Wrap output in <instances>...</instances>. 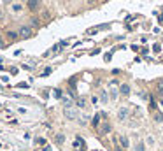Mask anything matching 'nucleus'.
I'll return each instance as SVG.
<instances>
[{
	"instance_id": "24",
	"label": "nucleus",
	"mask_w": 163,
	"mask_h": 151,
	"mask_svg": "<svg viewBox=\"0 0 163 151\" xmlns=\"http://www.w3.org/2000/svg\"><path fill=\"white\" fill-rule=\"evenodd\" d=\"M76 151H77V149H76ZM81 151H83V149H81Z\"/></svg>"
},
{
	"instance_id": "4",
	"label": "nucleus",
	"mask_w": 163,
	"mask_h": 151,
	"mask_svg": "<svg viewBox=\"0 0 163 151\" xmlns=\"http://www.w3.org/2000/svg\"><path fill=\"white\" fill-rule=\"evenodd\" d=\"M118 118H119L121 121H125V120L128 118V109H126V107H123V109H119V114H118Z\"/></svg>"
},
{
	"instance_id": "10",
	"label": "nucleus",
	"mask_w": 163,
	"mask_h": 151,
	"mask_svg": "<svg viewBox=\"0 0 163 151\" xmlns=\"http://www.w3.org/2000/svg\"><path fill=\"white\" fill-rule=\"evenodd\" d=\"M83 146H84V141H83L81 137H77V139H76V142H74V148L77 149V148H83Z\"/></svg>"
},
{
	"instance_id": "13",
	"label": "nucleus",
	"mask_w": 163,
	"mask_h": 151,
	"mask_svg": "<svg viewBox=\"0 0 163 151\" xmlns=\"http://www.w3.org/2000/svg\"><path fill=\"white\" fill-rule=\"evenodd\" d=\"M63 141H65V135H63V134H58V135H56V142H58V144H63Z\"/></svg>"
},
{
	"instance_id": "1",
	"label": "nucleus",
	"mask_w": 163,
	"mask_h": 151,
	"mask_svg": "<svg viewBox=\"0 0 163 151\" xmlns=\"http://www.w3.org/2000/svg\"><path fill=\"white\" fill-rule=\"evenodd\" d=\"M63 113H65V118L67 120H76L77 118V111L74 109V107H65Z\"/></svg>"
},
{
	"instance_id": "12",
	"label": "nucleus",
	"mask_w": 163,
	"mask_h": 151,
	"mask_svg": "<svg viewBox=\"0 0 163 151\" xmlns=\"http://www.w3.org/2000/svg\"><path fill=\"white\" fill-rule=\"evenodd\" d=\"M84 105H86V98H84V97L77 98V107H84Z\"/></svg>"
},
{
	"instance_id": "15",
	"label": "nucleus",
	"mask_w": 163,
	"mask_h": 151,
	"mask_svg": "<svg viewBox=\"0 0 163 151\" xmlns=\"http://www.w3.org/2000/svg\"><path fill=\"white\" fill-rule=\"evenodd\" d=\"M16 37H18V35H16V32H7V39H9V40H14Z\"/></svg>"
},
{
	"instance_id": "6",
	"label": "nucleus",
	"mask_w": 163,
	"mask_h": 151,
	"mask_svg": "<svg viewBox=\"0 0 163 151\" xmlns=\"http://www.w3.org/2000/svg\"><path fill=\"white\" fill-rule=\"evenodd\" d=\"M156 92H158V95H163V79L158 81V84H156Z\"/></svg>"
},
{
	"instance_id": "23",
	"label": "nucleus",
	"mask_w": 163,
	"mask_h": 151,
	"mask_svg": "<svg viewBox=\"0 0 163 151\" xmlns=\"http://www.w3.org/2000/svg\"><path fill=\"white\" fill-rule=\"evenodd\" d=\"M110 56H112V53H107V55H105V61H109V60H110Z\"/></svg>"
},
{
	"instance_id": "22",
	"label": "nucleus",
	"mask_w": 163,
	"mask_h": 151,
	"mask_svg": "<svg viewBox=\"0 0 163 151\" xmlns=\"http://www.w3.org/2000/svg\"><path fill=\"white\" fill-rule=\"evenodd\" d=\"M55 97L56 98H61V90H55Z\"/></svg>"
},
{
	"instance_id": "21",
	"label": "nucleus",
	"mask_w": 163,
	"mask_h": 151,
	"mask_svg": "<svg viewBox=\"0 0 163 151\" xmlns=\"http://www.w3.org/2000/svg\"><path fill=\"white\" fill-rule=\"evenodd\" d=\"M153 49H154L156 53H160V51H161V46H160V44H154V46H153Z\"/></svg>"
},
{
	"instance_id": "18",
	"label": "nucleus",
	"mask_w": 163,
	"mask_h": 151,
	"mask_svg": "<svg viewBox=\"0 0 163 151\" xmlns=\"http://www.w3.org/2000/svg\"><path fill=\"white\" fill-rule=\"evenodd\" d=\"M12 9H14L16 12H19V11H21L23 7H21V4H14V5H12Z\"/></svg>"
},
{
	"instance_id": "2",
	"label": "nucleus",
	"mask_w": 163,
	"mask_h": 151,
	"mask_svg": "<svg viewBox=\"0 0 163 151\" xmlns=\"http://www.w3.org/2000/svg\"><path fill=\"white\" fill-rule=\"evenodd\" d=\"M18 33H19V37H21V39H28V37L32 35V30H30L28 27H23Z\"/></svg>"
},
{
	"instance_id": "7",
	"label": "nucleus",
	"mask_w": 163,
	"mask_h": 151,
	"mask_svg": "<svg viewBox=\"0 0 163 151\" xmlns=\"http://www.w3.org/2000/svg\"><path fill=\"white\" fill-rule=\"evenodd\" d=\"M100 100H102V104H107V102H109V95H107V92H105V90H102Z\"/></svg>"
},
{
	"instance_id": "19",
	"label": "nucleus",
	"mask_w": 163,
	"mask_h": 151,
	"mask_svg": "<svg viewBox=\"0 0 163 151\" xmlns=\"http://www.w3.org/2000/svg\"><path fill=\"white\" fill-rule=\"evenodd\" d=\"M135 149H137V151H144V144H142V142H138Z\"/></svg>"
},
{
	"instance_id": "8",
	"label": "nucleus",
	"mask_w": 163,
	"mask_h": 151,
	"mask_svg": "<svg viewBox=\"0 0 163 151\" xmlns=\"http://www.w3.org/2000/svg\"><path fill=\"white\" fill-rule=\"evenodd\" d=\"M123 95H130V86L128 84H121V90H119Z\"/></svg>"
},
{
	"instance_id": "9",
	"label": "nucleus",
	"mask_w": 163,
	"mask_h": 151,
	"mask_svg": "<svg viewBox=\"0 0 163 151\" xmlns=\"http://www.w3.org/2000/svg\"><path fill=\"white\" fill-rule=\"evenodd\" d=\"M119 142H121V146H123V148H128V146H130V142H128V139H126L125 135H121V137H119Z\"/></svg>"
},
{
	"instance_id": "5",
	"label": "nucleus",
	"mask_w": 163,
	"mask_h": 151,
	"mask_svg": "<svg viewBox=\"0 0 163 151\" xmlns=\"http://www.w3.org/2000/svg\"><path fill=\"white\" fill-rule=\"evenodd\" d=\"M104 28H109V25H100V27H95V28H89L88 33L91 35V33H95V32H98V30H104Z\"/></svg>"
},
{
	"instance_id": "17",
	"label": "nucleus",
	"mask_w": 163,
	"mask_h": 151,
	"mask_svg": "<svg viewBox=\"0 0 163 151\" xmlns=\"http://www.w3.org/2000/svg\"><path fill=\"white\" fill-rule=\"evenodd\" d=\"M110 98H118V90H110Z\"/></svg>"
},
{
	"instance_id": "16",
	"label": "nucleus",
	"mask_w": 163,
	"mask_h": 151,
	"mask_svg": "<svg viewBox=\"0 0 163 151\" xmlns=\"http://www.w3.org/2000/svg\"><path fill=\"white\" fill-rule=\"evenodd\" d=\"M102 116H104V114H97L95 118H93V125H95V126L98 125V121H100V118H102Z\"/></svg>"
},
{
	"instance_id": "3",
	"label": "nucleus",
	"mask_w": 163,
	"mask_h": 151,
	"mask_svg": "<svg viewBox=\"0 0 163 151\" xmlns=\"http://www.w3.org/2000/svg\"><path fill=\"white\" fill-rule=\"evenodd\" d=\"M27 5H28L30 11H37L40 7V2H39V0H27Z\"/></svg>"
},
{
	"instance_id": "11",
	"label": "nucleus",
	"mask_w": 163,
	"mask_h": 151,
	"mask_svg": "<svg viewBox=\"0 0 163 151\" xmlns=\"http://www.w3.org/2000/svg\"><path fill=\"white\" fill-rule=\"evenodd\" d=\"M110 132V125L109 123H104L102 125V134H109Z\"/></svg>"
},
{
	"instance_id": "20",
	"label": "nucleus",
	"mask_w": 163,
	"mask_h": 151,
	"mask_svg": "<svg viewBox=\"0 0 163 151\" xmlns=\"http://www.w3.org/2000/svg\"><path fill=\"white\" fill-rule=\"evenodd\" d=\"M49 74H51V67H48V69H46V70L42 72V76H44V77H46V76H49Z\"/></svg>"
},
{
	"instance_id": "14",
	"label": "nucleus",
	"mask_w": 163,
	"mask_h": 151,
	"mask_svg": "<svg viewBox=\"0 0 163 151\" xmlns=\"http://www.w3.org/2000/svg\"><path fill=\"white\" fill-rule=\"evenodd\" d=\"M154 121L161 123V121H163V114H161V113H156V114H154Z\"/></svg>"
}]
</instances>
